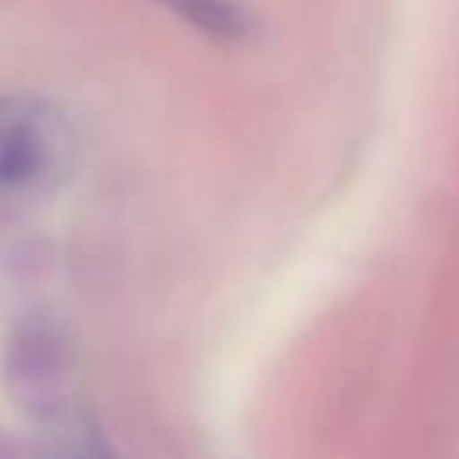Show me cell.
Segmentation results:
<instances>
[{
	"label": "cell",
	"mask_w": 459,
	"mask_h": 459,
	"mask_svg": "<svg viewBox=\"0 0 459 459\" xmlns=\"http://www.w3.org/2000/svg\"><path fill=\"white\" fill-rule=\"evenodd\" d=\"M36 459H115L104 430L86 412L47 416V430L36 445Z\"/></svg>",
	"instance_id": "obj_3"
},
{
	"label": "cell",
	"mask_w": 459,
	"mask_h": 459,
	"mask_svg": "<svg viewBox=\"0 0 459 459\" xmlns=\"http://www.w3.org/2000/svg\"><path fill=\"white\" fill-rule=\"evenodd\" d=\"M169 7L179 22L194 25L208 39L219 43H240L251 36V14L237 0H158Z\"/></svg>",
	"instance_id": "obj_4"
},
{
	"label": "cell",
	"mask_w": 459,
	"mask_h": 459,
	"mask_svg": "<svg viewBox=\"0 0 459 459\" xmlns=\"http://www.w3.org/2000/svg\"><path fill=\"white\" fill-rule=\"evenodd\" d=\"M75 161V133L57 104L36 93H0V201L57 186Z\"/></svg>",
	"instance_id": "obj_1"
},
{
	"label": "cell",
	"mask_w": 459,
	"mask_h": 459,
	"mask_svg": "<svg viewBox=\"0 0 459 459\" xmlns=\"http://www.w3.org/2000/svg\"><path fill=\"white\" fill-rule=\"evenodd\" d=\"M11 391L25 405H36L47 416H54L57 405H65V359L50 337L36 333L22 341L11 351Z\"/></svg>",
	"instance_id": "obj_2"
}]
</instances>
